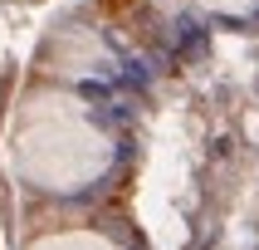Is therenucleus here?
I'll return each instance as SVG.
<instances>
[{
  "label": "nucleus",
  "instance_id": "obj_2",
  "mask_svg": "<svg viewBox=\"0 0 259 250\" xmlns=\"http://www.w3.org/2000/svg\"><path fill=\"white\" fill-rule=\"evenodd\" d=\"M29 250H122L108 231H93V226H78V231H49L39 235Z\"/></svg>",
  "mask_w": 259,
  "mask_h": 250
},
{
  "label": "nucleus",
  "instance_id": "obj_3",
  "mask_svg": "<svg viewBox=\"0 0 259 250\" xmlns=\"http://www.w3.org/2000/svg\"><path fill=\"white\" fill-rule=\"evenodd\" d=\"M196 5L210 15H249L254 10V0H196Z\"/></svg>",
  "mask_w": 259,
  "mask_h": 250
},
{
  "label": "nucleus",
  "instance_id": "obj_1",
  "mask_svg": "<svg viewBox=\"0 0 259 250\" xmlns=\"http://www.w3.org/2000/svg\"><path fill=\"white\" fill-rule=\"evenodd\" d=\"M113 162V142L93 128L83 103L64 93L29 98L10 132V167L34 191H83Z\"/></svg>",
  "mask_w": 259,
  "mask_h": 250
}]
</instances>
